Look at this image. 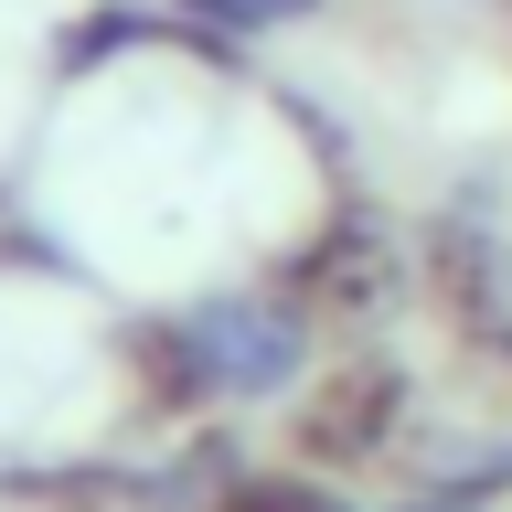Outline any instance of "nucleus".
<instances>
[{"label":"nucleus","mask_w":512,"mask_h":512,"mask_svg":"<svg viewBox=\"0 0 512 512\" xmlns=\"http://www.w3.org/2000/svg\"><path fill=\"white\" fill-rule=\"evenodd\" d=\"M256 278L278 299H299L320 331H374V320H395L416 299V224L384 214L374 182H342L310 203V224L288 246L256 256Z\"/></svg>","instance_id":"obj_1"},{"label":"nucleus","mask_w":512,"mask_h":512,"mask_svg":"<svg viewBox=\"0 0 512 512\" xmlns=\"http://www.w3.org/2000/svg\"><path fill=\"white\" fill-rule=\"evenodd\" d=\"M416 406H427L416 363L395 342H374V331H352L342 363H320V374L288 395V459H299V470H331V480L384 470V459H406Z\"/></svg>","instance_id":"obj_2"},{"label":"nucleus","mask_w":512,"mask_h":512,"mask_svg":"<svg viewBox=\"0 0 512 512\" xmlns=\"http://www.w3.org/2000/svg\"><path fill=\"white\" fill-rule=\"evenodd\" d=\"M182 310L192 331H203V352H214V384H224V406L246 416V406H288L299 384L320 374V331L299 299H278L267 278H203L182 288Z\"/></svg>","instance_id":"obj_3"},{"label":"nucleus","mask_w":512,"mask_h":512,"mask_svg":"<svg viewBox=\"0 0 512 512\" xmlns=\"http://www.w3.org/2000/svg\"><path fill=\"white\" fill-rule=\"evenodd\" d=\"M416 299L438 310L448 342H480L512 320V224L491 182H459L416 214Z\"/></svg>","instance_id":"obj_4"},{"label":"nucleus","mask_w":512,"mask_h":512,"mask_svg":"<svg viewBox=\"0 0 512 512\" xmlns=\"http://www.w3.org/2000/svg\"><path fill=\"white\" fill-rule=\"evenodd\" d=\"M107 363H118L139 427H171V438H182V427H203V416H235L224 384H214V352H203V331H192L182 299H139V310L107 331Z\"/></svg>","instance_id":"obj_5"},{"label":"nucleus","mask_w":512,"mask_h":512,"mask_svg":"<svg viewBox=\"0 0 512 512\" xmlns=\"http://www.w3.org/2000/svg\"><path fill=\"white\" fill-rule=\"evenodd\" d=\"M171 43V0H75L54 22V43H43V86H96V75H118V64L160 54Z\"/></svg>","instance_id":"obj_6"},{"label":"nucleus","mask_w":512,"mask_h":512,"mask_svg":"<svg viewBox=\"0 0 512 512\" xmlns=\"http://www.w3.org/2000/svg\"><path fill=\"white\" fill-rule=\"evenodd\" d=\"M406 491L512 512V427H416L406 438Z\"/></svg>","instance_id":"obj_7"},{"label":"nucleus","mask_w":512,"mask_h":512,"mask_svg":"<svg viewBox=\"0 0 512 512\" xmlns=\"http://www.w3.org/2000/svg\"><path fill=\"white\" fill-rule=\"evenodd\" d=\"M214 512H363V502H352L331 470H299L288 448H278V459H256V448H246V459L224 470Z\"/></svg>","instance_id":"obj_8"},{"label":"nucleus","mask_w":512,"mask_h":512,"mask_svg":"<svg viewBox=\"0 0 512 512\" xmlns=\"http://www.w3.org/2000/svg\"><path fill=\"white\" fill-rule=\"evenodd\" d=\"M182 11H203V22L246 32V43H267V32H299V22H320L331 0H182Z\"/></svg>","instance_id":"obj_9"},{"label":"nucleus","mask_w":512,"mask_h":512,"mask_svg":"<svg viewBox=\"0 0 512 512\" xmlns=\"http://www.w3.org/2000/svg\"><path fill=\"white\" fill-rule=\"evenodd\" d=\"M448 352L470 363V384L502 406V427H512V320H502V331H480V342H448Z\"/></svg>","instance_id":"obj_10"},{"label":"nucleus","mask_w":512,"mask_h":512,"mask_svg":"<svg viewBox=\"0 0 512 512\" xmlns=\"http://www.w3.org/2000/svg\"><path fill=\"white\" fill-rule=\"evenodd\" d=\"M384 512H480V502H438V491H406V502H384Z\"/></svg>","instance_id":"obj_11"},{"label":"nucleus","mask_w":512,"mask_h":512,"mask_svg":"<svg viewBox=\"0 0 512 512\" xmlns=\"http://www.w3.org/2000/svg\"><path fill=\"white\" fill-rule=\"evenodd\" d=\"M502 11H512V0H502Z\"/></svg>","instance_id":"obj_12"}]
</instances>
